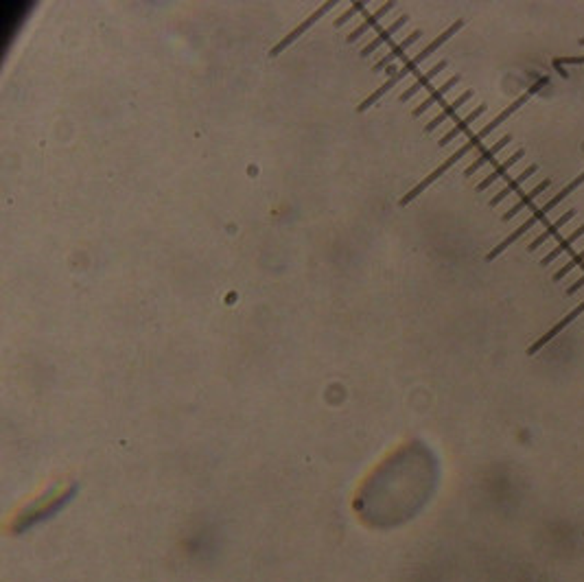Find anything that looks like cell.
<instances>
[{
	"mask_svg": "<svg viewBox=\"0 0 584 582\" xmlns=\"http://www.w3.org/2000/svg\"><path fill=\"white\" fill-rule=\"evenodd\" d=\"M473 94H475L473 90H466L464 94H459L455 101H451V103H448V105L444 107V112H440V114H437V116L429 123V125H427V131H433L435 127H440L442 123H446L451 116H455V112H457L459 107H462V105H466L468 101L473 99Z\"/></svg>",
	"mask_w": 584,
	"mask_h": 582,
	"instance_id": "cell-8",
	"label": "cell"
},
{
	"mask_svg": "<svg viewBox=\"0 0 584 582\" xmlns=\"http://www.w3.org/2000/svg\"><path fill=\"white\" fill-rule=\"evenodd\" d=\"M510 142H512V136H510V134H505V136H501L495 144H490V147H484V144H481V147H479V153L475 155L473 164L466 166L464 175H466V177H470L473 173H477V171L481 169V166H486L490 160H495L497 155H499L505 147H508Z\"/></svg>",
	"mask_w": 584,
	"mask_h": 582,
	"instance_id": "cell-2",
	"label": "cell"
},
{
	"mask_svg": "<svg viewBox=\"0 0 584 582\" xmlns=\"http://www.w3.org/2000/svg\"><path fill=\"white\" fill-rule=\"evenodd\" d=\"M549 186H552V180H543V182H538L536 186H532V188H530V193H525V195H523L519 201H516V204H514L512 208H508V210H505L501 219H503V221H510L512 217H516V215H519V212H523L527 206H530L532 201H534L538 195H541L543 191H547Z\"/></svg>",
	"mask_w": 584,
	"mask_h": 582,
	"instance_id": "cell-7",
	"label": "cell"
},
{
	"mask_svg": "<svg viewBox=\"0 0 584 582\" xmlns=\"http://www.w3.org/2000/svg\"><path fill=\"white\" fill-rule=\"evenodd\" d=\"M484 112H486V103H481V105H477L473 112H468V114H466L462 121H459V123H457V125H455L451 131H448V134H444V136L440 138V144H442V147H444V144H448V142H451L453 138H457L459 134H464V131H466L470 125H473V123H475V121H477L481 114H484Z\"/></svg>",
	"mask_w": 584,
	"mask_h": 582,
	"instance_id": "cell-9",
	"label": "cell"
},
{
	"mask_svg": "<svg viewBox=\"0 0 584 582\" xmlns=\"http://www.w3.org/2000/svg\"><path fill=\"white\" fill-rule=\"evenodd\" d=\"M574 217H576V210H574V208H571V210H567L565 215H560L556 221H552V223H549V226H547V228H545L541 234H538L536 239H532V241H530V245H527V250H530V252H534V250H538V248H541V245H545L549 239H560V237H558L560 228H565L567 223H569L571 219H574Z\"/></svg>",
	"mask_w": 584,
	"mask_h": 582,
	"instance_id": "cell-3",
	"label": "cell"
},
{
	"mask_svg": "<svg viewBox=\"0 0 584 582\" xmlns=\"http://www.w3.org/2000/svg\"><path fill=\"white\" fill-rule=\"evenodd\" d=\"M444 68H446V62H440V64H435V66H431V68H429V71H427V73H424V75L420 77V79H418L416 84H414L411 88H407V90H405V94H403V99H409V97H414V94H416V92L420 90V88H422V86H427V84H429V81L433 79V77H435V75H440V73H442Z\"/></svg>",
	"mask_w": 584,
	"mask_h": 582,
	"instance_id": "cell-11",
	"label": "cell"
},
{
	"mask_svg": "<svg viewBox=\"0 0 584 582\" xmlns=\"http://www.w3.org/2000/svg\"><path fill=\"white\" fill-rule=\"evenodd\" d=\"M457 81H459V77H451V79H448V81H444L440 88H437V90H433V92H431V97H429V99H424V101H422V103L416 107V112H414V114L418 116V114H422L424 110H429V107L435 103V101H440V99H442L448 90H451V88H453Z\"/></svg>",
	"mask_w": 584,
	"mask_h": 582,
	"instance_id": "cell-10",
	"label": "cell"
},
{
	"mask_svg": "<svg viewBox=\"0 0 584 582\" xmlns=\"http://www.w3.org/2000/svg\"><path fill=\"white\" fill-rule=\"evenodd\" d=\"M523 155H525V149H516V151L510 155V158H505L501 164H497L495 169H492V171L484 177V180H481V182L477 184V191H486V188H490V186L495 184L497 180H501V177H503L505 173H508L510 169H514V166L519 164V160L523 158Z\"/></svg>",
	"mask_w": 584,
	"mask_h": 582,
	"instance_id": "cell-4",
	"label": "cell"
},
{
	"mask_svg": "<svg viewBox=\"0 0 584 582\" xmlns=\"http://www.w3.org/2000/svg\"><path fill=\"white\" fill-rule=\"evenodd\" d=\"M582 182H584V171H582V173H578V175H576L574 180H571L567 186H563V188H560V191H558V193H556L552 199H549V201H545L543 206H538V208L532 212V217H527V219L521 223V226H519V228H516V230L510 234V237H505V239H503V241L497 245V248H495V250H492V252L488 254V261H492V259H495V256H499V254H501L505 248H508V245H512L514 241H519V239L523 237V234H527V232H530V230L536 226V223H541V221H543V219L549 215V212H552V210H556V208L560 206V201H563V199H567L571 193L576 191L578 186H582Z\"/></svg>",
	"mask_w": 584,
	"mask_h": 582,
	"instance_id": "cell-1",
	"label": "cell"
},
{
	"mask_svg": "<svg viewBox=\"0 0 584 582\" xmlns=\"http://www.w3.org/2000/svg\"><path fill=\"white\" fill-rule=\"evenodd\" d=\"M536 171H538V166H536V164H530V166H527V169H523L519 175H516L514 180H508V184H505V186L501 188V191L490 199V206H499L503 199H508L512 193L519 191V188H521L527 180H530V177H532Z\"/></svg>",
	"mask_w": 584,
	"mask_h": 582,
	"instance_id": "cell-6",
	"label": "cell"
},
{
	"mask_svg": "<svg viewBox=\"0 0 584 582\" xmlns=\"http://www.w3.org/2000/svg\"><path fill=\"white\" fill-rule=\"evenodd\" d=\"M578 265H584V250H580V252H574V250H571V252H569V261H567V263H565V265L560 267V270L554 274V281H556V283H558V281H563V278H565L567 274L574 272Z\"/></svg>",
	"mask_w": 584,
	"mask_h": 582,
	"instance_id": "cell-12",
	"label": "cell"
},
{
	"mask_svg": "<svg viewBox=\"0 0 584 582\" xmlns=\"http://www.w3.org/2000/svg\"><path fill=\"white\" fill-rule=\"evenodd\" d=\"M584 287V274L580 276V278H576L574 283H571V287L567 289V296H574V294H578V291Z\"/></svg>",
	"mask_w": 584,
	"mask_h": 582,
	"instance_id": "cell-13",
	"label": "cell"
},
{
	"mask_svg": "<svg viewBox=\"0 0 584 582\" xmlns=\"http://www.w3.org/2000/svg\"><path fill=\"white\" fill-rule=\"evenodd\" d=\"M584 237V223L582 226H578L576 230H571L567 237H560L558 239V243H556V248L549 252V254H545L543 256V261H541V265L543 267H547V265H552L556 259H560V256L563 254H569L571 252V248H574V243L578 241V239H582Z\"/></svg>",
	"mask_w": 584,
	"mask_h": 582,
	"instance_id": "cell-5",
	"label": "cell"
}]
</instances>
